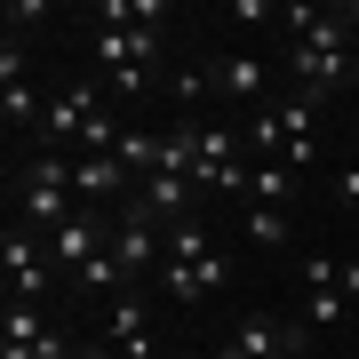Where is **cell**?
<instances>
[{"instance_id": "cell-1", "label": "cell", "mask_w": 359, "mask_h": 359, "mask_svg": "<svg viewBox=\"0 0 359 359\" xmlns=\"http://www.w3.org/2000/svg\"><path fill=\"white\" fill-rule=\"evenodd\" d=\"M280 25H295L287 40V80H295V96H311V104H335L359 80V48H351V16H344V0L335 8H280Z\"/></svg>"}, {"instance_id": "cell-2", "label": "cell", "mask_w": 359, "mask_h": 359, "mask_svg": "<svg viewBox=\"0 0 359 359\" xmlns=\"http://www.w3.org/2000/svg\"><path fill=\"white\" fill-rule=\"evenodd\" d=\"M80 216V192H72V160L65 152H32L25 160V176H16V224L25 231H65Z\"/></svg>"}, {"instance_id": "cell-3", "label": "cell", "mask_w": 359, "mask_h": 359, "mask_svg": "<svg viewBox=\"0 0 359 359\" xmlns=\"http://www.w3.org/2000/svg\"><path fill=\"white\" fill-rule=\"evenodd\" d=\"M88 56H96V80H104L112 96H144V88H160V96H168L160 32H96V40H88Z\"/></svg>"}, {"instance_id": "cell-4", "label": "cell", "mask_w": 359, "mask_h": 359, "mask_svg": "<svg viewBox=\"0 0 359 359\" xmlns=\"http://www.w3.org/2000/svg\"><path fill=\"white\" fill-rule=\"evenodd\" d=\"M0 264H8V304H40L56 280V256H48V240L25 224H8V240H0Z\"/></svg>"}, {"instance_id": "cell-5", "label": "cell", "mask_w": 359, "mask_h": 359, "mask_svg": "<svg viewBox=\"0 0 359 359\" xmlns=\"http://www.w3.org/2000/svg\"><path fill=\"white\" fill-rule=\"evenodd\" d=\"M104 104H112V88H56L48 96V120H40V152H65L72 136H88L96 120H104Z\"/></svg>"}, {"instance_id": "cell-6", "label": "cell", "mask_w": 359, "mask_h": 359, "mask_svg": "<svg viewBox=\"0 0 359 359\" xmlns=\"http://www.w3.org/2000/svg\"><path fill=\"white\" fill-rule=\"evenodd\" d=\"M224 287H231V256H224V248L160 264V295H168V304H208V295H224Z\"/></svg>"}, {"instance_id": "cell-7", "label": "cell", "mask_w": 359, "mask_h": 359, "mask_svg": "<svg viewBox=\"0 0 359 359\" xmlns=\"http://www.w3.org/2000/svg\"><path fill=\"white\" fill-rule=\"evenodd\" d=\"M72 192H80V216H88V208H104V224H112V216H128L136 176H128L112 152H104V160H72Z\"/></svg>"}, {"instance_id": "cell-8", "label": "cell", "mask_w": 359, "mask_h": 359, "mask_svg": "<svg viewBox=\"0 0 359 359\" xmlns=\"http://www.w3.org/2000/svg\"><path fill=\"white\" fill-rule=\"evenodd\" d=\"M104 240H112V256H120V271H128V280H144V271L160 280L168 240H160V224H152V216H136V208H128V216H112V224H104Z\"/></svg>"}, {"instance_id": "cell-9", "label": "cell", "mask_w": 359, "mask_h": 359, "mask_svg": "<svg viewBox=\"0 0 359 359\" xmlns=\"http://www.w3.org/2000/svg\"><path fill=\"white\" fill-rule=\"evenodd\" d=\"M311 327L304 320H271V311H248L240 327H231V351L240 359H304Z\"/></svg>"}, {"instance_id": "cell-10", "label": "cell", "mask_w": 359, "mask_h": 359, "mask_svg": "<svg viewBox=\"0 0 359 359\" xmlns=\"http://www.w3.org/2000/svg\"><path fill=\"white\" fill-rule=\"evenodd\" d=\"M104 344H112L120 359H160V351H168V344H152V311H144L136 287L104 304Z\"/></svg>"}, {"instance_id": "cell-11", "label": "cell", "mask_w": 359, "mask_h": 359, "mask_svg": "<svg viewBox=\"0 0 359 359\" xmlns=\"http://www.w3.org/2000/svg\"><path fill=\"white\" fill-rule=\"evenodd\" d=\"M192 200H200V184H192V176H144L128 208H136V216H152V224H160V216H168V224H184V208H192Z\"/></svg>"}, {"instance_id": "cell-12", "label": "cell", "mask_w": 359, "mask_h": 359, "mask_svg": "<svg viewBox=\"0 0 359 359\" xmlns=\"http://www.w3.org/2000/svg\"><path fill=\"white\" fill-rule=\"evenodd\" d=\"M208 88L256 104V96H271V65H264V56H216V65H208Z\"/></svg>"}, {"instance_id": "cell-13", "label": "cell", "mask_w": 359, "mask_h": 359, "mask_svg": "<svg viewBox=\"0 0 359 359\" xmlns=\"http://www.w3.org/2000/svg\"><path fill=\"white\" fill-rule=\"evenodd\" d=\"M48 256H56V271L96 264V256H104V216H72L65 231H48Z\"/></svg>"}, {"instance_id": "cell-14", "label": "cell", "mask_w": 359, "mask_h": 359, "mask_svg": "<svg viewBox=\"0 0 359 359\" xmlns=\"http://www.w3.org/2000/svg\"><path fill=\"white\" fill-rule=\"evenodd\" d=\"M96 25L104 32H160V16H168V0H96Z\"/></svg>"}, {"instance_id": "cell-15", "label": "cell", "mask_w": 359, "mask_h": 359, "mask_svg": "<svg viewBox=\"0 0 359 359\" xmlns=\"http://www.w3.org/2000/svg\"><path fill=\"white\" fill-rule=\"evenodd\" d=\"M240 231H248L256 248H271V256H287V248H295V216H287V208H248Z\"/></svg>"}, {"instance_id": "cell-16", "label": "cell", "mask_w": 359, "mask_h": 359, "mask_svg": "<svg viewBox=\"0 0 359 359\" xmlns=\"http://www.w3.org/2000/svg\"><path fill=\"white\" fill-rule=\"evenodd\" d=\"M295 184H304L295 168H280V160H256V176H248V200H256V208H287V200H295Z\"/></svg>"}, {"instance_id": "cell-17", "label": "cell", "mask_w": 359, "mask_h": 359, "mask_svg": "<svg viewBox=\"0 0 359 359\" xmlns=\"http://www.w3.org/2000/svg\"><path fill=\"white\" fill-rule=\"evenodd\" d=\"M344 320H351V295L344 287H311L304 295V327L311 335H320V327H344Z\"/></svg>"}, {"instance_id": "cell-18", "label": "cell", "mask_w": 359, "mask_h": 359, "mask_svg": "<svg viewBox=\"0 0 359 359\" xmlns=\"http://www.w3.org/2000/svg\"><path fill=\"white\" fill-rule=\"evenodd\" d=\"M48 335V311L40 304H8V344H40Z\"/></svg>"}, {"instance_id": "cell-19", "label": "cell", "mask_w": 359, "mask_h": 359, "mask_svg": "<svg viewBox=\"0 0 359 359\" xmlns=\"http://www.w3.org/2000/svg\"><path fill=\"white\" fill-rule=\"evenodd\" d=\"M0 88H25V40H0Z\"/></svg>"}, {"instance_id": "cell-20", "label": "cell", "mask_w": 359, "mask_h": 359, "mask_svg": "<svg viewBox=\"0 0 359 359\" xmlns=\"http://www.w3.org/2000/svg\"><path fill=\"white\" fill-rule=\"evenodd\" d=\"M224 16H231V25H280V8H271V0H231Z\"/></svg>"}, {"instance_id": "cell-21", "label": "cell", "mask_w": 359, "mask_h": 359, "mask_svg": "<svg viewBox=\"0 0 359 359\" xmlns=\"http://www.w3.org/2000/svg\"><path fill=\"white\" fill-rule=\"evenodd\" d=\"M335 200H351V208H359V168H335Z\"/></svg>"}, {"instance_id": "cell-22", "label": "cell", "mask_w": 359, "mask_h": 359, "mask_svg": "<svg viewBox=\"0 0 359 359\" xmlns=\"http://www.w3.org/2000/svg\"><path fill=\"white\" fill-rule=\"evenodd\" d=\"M344 295H351V304H359V256L344 264Z\"/></svg>"}, {"instance_id": "cell-23", "label": "cell", "mask_w": 359, "mask_h": 359, "mask_svg": "<svg viewBox=\"0 0 359 359\" xmlns=\"http://www.w3.org/2000/svg\"><path fill=\"white\" fill-rule=\"evenodd\" d=\"M344 16H351V25H359V0H344Z\"/></svg>"}, {"instance_id": "cell-24", "label": "cell", "mask_w": 359, "mask_h": 359, "mask_svg": "<svg viewBox=\"0 0 359 359\" xmlns=\"http://www.w3.org/2000/svg\"><path fill=\"white\" fill-rule=\"evenodd\" d=\"M160 359H176V351H160Z\"/></svg>"}]
</instances>
